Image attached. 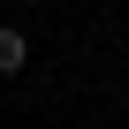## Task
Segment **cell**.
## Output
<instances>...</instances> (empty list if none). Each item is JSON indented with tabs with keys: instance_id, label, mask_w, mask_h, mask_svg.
Returning <instances> with one entry per match:
<instances>
[{
	"instance_id": "obj_1",
	"label": "cell",
	"mask_w": 129,
	"mask_h": 129,
	"mask_svg": "<svg viewBox=\"0 0 129 129\" xmlns=\"http://www.w3.org/2000/svg\"><path fill=\"white\" fill-rule=\"evenodd\" d=\"M23 69H30V38L15 23H0V76H23Z\"/></svg>"
},
{
	"instance_id": "obj_2",
	"label": "cell",
	"mask_w": 129,
	"mask_h": 129,
	"mask_svg": "<svg viewBox=\"0 0 129 129\" xmlns=\"http://www.w3.org/2000/svg\"><path fill=\"white\" fill-rule=\"evenodd\" d=\"M8 8H38V0H8Z\"/></svg>"
}]
</instances>
